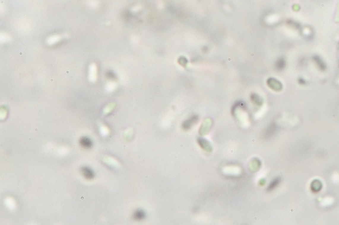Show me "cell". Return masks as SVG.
I'll use <instances>...</instances> for the list:
<instances>
[{"label":"cell","instance_id":"6da1fadb","mask_svg":"<svg viewBox=\"0 0 339 225\" xmlns=\"http://www.w3.org/2000/svg\"><path fill=\"white\" fill-rule=\"evenodd\" d=\"M198 118L197 116H193L191 118H189L187 120H186L185 122V123L183 124V128L184 129H188L191 127L192 125H193V124H195L196 123L197 120Z\"/></svg>","mask_w":339,"mask_h":225},{"label":"cell","instance_id":"7a4b0ae2","mask_svg":"<svg viewBox=\"0 0 339 225\" xmlns=\"http://www.w3.org/2000/svg\"><path fill=\"white\" fill-rule=\"evenodd\" d=\"M83 176L87 179H92L94 176V174L91 169L88 167H83L82 170Z\"/></svg>","mask_w":339,"mask_h":225},{"label":"cell","instance_id":"3957f363","mask_svg":"<svg viewBox=\"0 0 339 225\" xmlns=\"http://www.w3.org/2000/svg\"><path fill=\"white\" fill-rule=\"evenodd\" d=\"M80 145L82 146L83 147L85 148V149H88L92 147V143L91 140L88 137H82L80 139Z\"/></svg>","mask_w":339,"mask_h":225},{"label":"cell","instance_id":"277c9868","mask_svg":"<svg viewBox=\"0 0 339 225\" xmlns=\"http://www.w3.org/2000/svg\"><path fill=\"white\" fill-rule=\"evenodd\" d=\"M145 213L142 210H137L134 213V218L136 221H142L145 218Z\"/></svg>","mask_w":339,"mask_h":225},{"label":"cell","instance_id":"5b68a950","mask_svg":"<svg viewBox=\"0 0 339 225\" xmlns=\"http://www.w3.org/2000/svg\"><path fill=\"white\" fill-rule=\"evenodd\" d=\"M280 179H277L275 180H274L272 183L270 184V185L268 187V190L269 191H271V190H273V189H275L276 187V186L278 185L279 183H280Z\"/></svg>","mask_w":339,"mask_h":225}]
</instances>
